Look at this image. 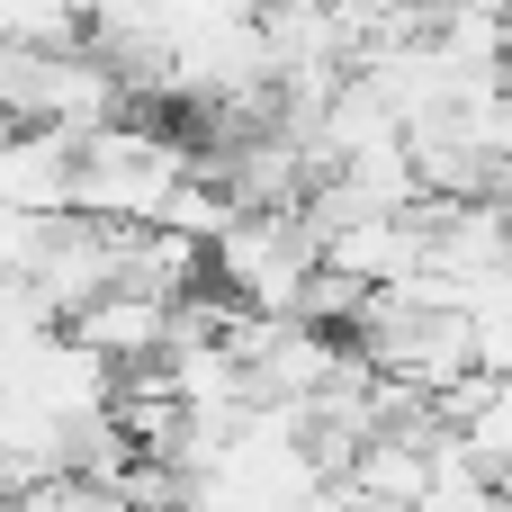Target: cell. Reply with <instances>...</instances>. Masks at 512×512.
<instances>
[{
  "label": "cell",
  "instance_id": "obj_1",
  "mask_svg": "<svg viewBox=\"0 0 512 512\" xmlns=\"http://www.w3.org/2000/svg\"><path fill=\"white\" fill-rule=\"evenodd\" d=\"M63 333H72L90 360H108V378H126V369H153V360H162V342H171V306H162V297H126V288H108V297H90Z\"/></svg>",
  "mask_w": 512,
  "mask_h": 512
}]
</instances>
